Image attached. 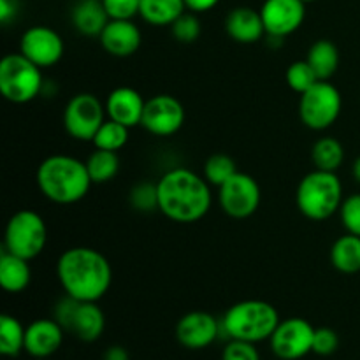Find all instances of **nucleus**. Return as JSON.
Returning a JSON list of instances; mask_svg holds the SVG:
<instances>
[{
    "instance_id": "obj_1",
    "label": "nucleus",
    "mask_w": 360,
    "mask_h": 360,
    "mask_svg": "<svg viewBox=\"0 0 360 360\" xmlns=\"http://www.w3.org/2000/svg\"><path fill=\"white\" fill-rule=\"evenodd\" d=\"M158 211L176 224H195L211 210L213 195L206 178L188 167H174L157 181Z\"/></svg>"
},
{
    "instance_id": "obj_2",
    "label": "nucleus",
    "mask_w": 360,
    "mask_h": 360,
    "mask_svg": "<svg viewBox=\"0 0 360 360\" xmlns=\"http://www.w3.org/2000/svg\"><path fill=\"white\" fill-rule=\"evenodd\" d=\"M56 278L69 297L76 301L98 302L111 288L112 267L98 250L90 246H74L58 257Z\"/></svg>"
},
{
    "instance_id": "obj_3",
    "label": "nucleus",
    "mask_w": 360,
    "mask_h": 360,
    "mask_svg": "<svg viewBox=\"0 0 360 360\" xmlns=\"http://www.w3.org/2000/svg\"><path fill=\"white\" fill-rule=\"evenodd\" d=\"M35 183L46 199L62 206L79 202L94 185L86 162L65 153L46 157L35 172Z\"/></svg>"
},
{
    "instance_id": "obj_4",
    "label": "nucleus",
    "mask_w": 360,
    "mask_h": 360,
    "mask_svg": "<svg viewBox=\"0 0 360 360\" xmlns=\"http://www.w3.org/2000/svg\"><path fill=\"white\" fill-rule=\"evenodd\" d=\"M220 322L221 334L229 340L250 341L257 345L273 336L280 323V315L271 302L246 299L232 304Z\"/></svg>"
},
{
    "instance_id": "obj_5",
    "label": "nucleus",
    "mask_w": 360,
    "mask_h": 360,
    "mask_svg": "<svg viewBox=\"0 0 360 360\" xmlns=\"http://www.w3.org/2000/svg\"><path fill=\"white\" fill-rule=\"evenodd\" d=\"M343 183L336 172L315 171L302 176L295 190V204L308 220L323 221L340 213L343 204Z\"/></svg>"
},
{
    "instance_id": "obj_6",
    "label": "nucleus",
    "mask_w": 360,
    "mask_h": 360,
    "mask_svg": "<svg viewBox=\"0 0 360 360\" xmlns=\"http://www.w3.org/2000/svg\"><path fill=\"white\" fill-rule=\"evenodd\" d=\"M44 90L42 69L27 56L9 53L0 60V94L13 104H27Z\"/></svg>"
},
{
    "instance_id": "obj_7",
    "label": "nucleus",
    "mask_w": 360,
    "mask_h": 360,
    "mask_svg": "<svg viewBox=\"0 0 360 360\" xmlns=\"http://www.w3.org/2000/svg\"><path fill=\"white\" fill-rule=\"evenodd\" d=\"M48 243V227L37 211L20 210L7 220L4 232V250L21 259L34 260Z\"/></svg>"
},
{
    "instance_id": "obj_8",
    "label": "nucleus",
    "mask_w": 360,
    "mask_h": 360,
    "mask_svg": "<svg viewBox=\"0 0 360 360\" xmlns=\"http://www.w3.org/2000/svg\"><path fill=\"white\" fill-rule=\"evenodd\" d=\"M343 111L341 91L330 81H319L308 91L301 94L299 118L308 129L327 130L340 120Z\"/></svg>"
},
{
    "instance_id": "obj_9",
    "label": "nucleus",
    "mask_w": 360,
    "mask_h": 360,
    "mask_svg": "<svg viewBox=\"0 0 360 360\" xmlns=\"http://www.w3.org/2000/svg\"><path fill=\"white\" fill-rule=\"evenodd\" d=\"M53 319L83 343H94L104 334L105 316L97 302L76 301L65 297L56 304Z\"/></svg>"
},
{
    "instance_id": "obj_10",
    "label": "nucleus",
    "mask_w": 360,
    "mask_h": 360,
    "mask_svg": "<svg viewBox=\"0 0 360 360\" xmlns=\"http://www.w3.org/2000/svg\"><path fill=\"white\" fill-rule=\"evenodd\" d=\"M108 120L105 104L94 94H76L63 108V129L76 141H94L102 123Z\"/></svg>"
},
{
    "instance_id": "obj_11",
    "label": "nucleus",
    "mask_w": 360,
    "mask_h": 360,
    "mask_svg": "<svg viewBox=\"0 0 360 360\" xmlns=\"http://www.w3.org/2000/svg\"><path fill=\"white\" fill-rule=\"evenodd\" d=\"M262 200V190L257 179L238 171L218 188V204L227 217L245 220L257 213Z\"/></svg>"
},
{
    "instance_id": "obj_12",
    "label": "nucleus",
    "mask_w": 360,
    "mask_h": 360,
    "mask_svg": "<svg viewBox=\"0 0 360 360\" xmlns=\"http://www.w3.org/2000/svg\"><path fill=\"white\" fill-rule=\"evenodd\" d=\"M315 327L301 316L280 320L269 338L271 350L278 360H301L313 352Z\"/></svg>"
},
{
    "instance_id": "obj_13",
    "label": "nucleus",
    "mask_w": 360,
    "mask_h": 360,
    "mask_svg": "<svg viewBox=\"0 0 360 360\" xmlns=\"http://www.w3.org/2000/svg\"><path fill=\"white\" fill-rule=\"evenodd\" d=\"M141 125L155 137H171L185 125V105L169 94H158L148 98Z\"/></svg>"
},
{
    "instance_id": "obj_14",
    "label": "nucleus",
    "mask_w": 360,
    "mask_h": 360,
    "mask_svg": "<svg viewBox=\"0 0 360 360\" xmlns=\"http://www.w3.org/2000/svg\"><path fill=\"white\" fill-rule=\"evenodd\" d=\"M20 53L41 69H49L63 58L65 42L55 28L34 25L21 34Z\"/></svg>"
},
{
    "instance_id": "obj_15",
    "label": "nucleus",
    "mask_w": 360,
    "mask_h": 360,
    "mask_svg": "<svg viewBox=\"0 0 360 360\" xmlns=\"http://www.w3.org/2000/svg\"><path fill=\"white\" fill-rule=\"evenodd\" d=\"M266 35L283 41L295 34L306 20V2L302 0H264L260 7Z\"/></svg>"
},
{
    "instance_id": "obj_16",
    "label": "nucleus",
    "mask_w": 360,
    "mask_h": 360,
    "mask_svg": "<svg viewBox=\"0 0 360 360\" xmlns=\"http://www.w3.org/2000/svg\"><path fill=\"white\" fill-rule=\"evenodd\" d=\"M221 334V322L207 311H190L176 323V340L186 350H204Z\"/></svg>"
},
{
    "instance_id": "obj_17",
    "label": "nucleus",
    "mask_w": 360,
    "mask_h": 360,
    "mask_svg": "<svg viewBox=\"0 0 360 360\" xmlns=\"http://www.w3.org/2000/svg\"><path fill=\"white\" fill-rule=\"evenodd\" d=\"M65 329L55 319H37L25 330V352L34 359H48L62 348Z\"/></svg>"
},
{
    "instance_id": "obj_18",
    "label": "nucleus",
    "mask_w": 360,
    "mask_h": 360,
    "mask_svg": "<svg viewBox=\"0 0 360 360\" xmlns=\"http://www.w3.org/2000/svg\"><path fill=\"white\" fill-rule=\"evenodd\" d=\"M98 41L105 53L116 58H127L141 48L143 34L132 20H109L102 34L98 35Z\"/></svg>"
},
{
    "instance_id": "obj_19",
    "label": "nucleus",
    "mask_w": 360,
    "mask_h": 360,
    "mask_svg": "<svg viewBox=\"0 0 360 360\" xmlns=\"http://www.w3.org/2000/svg\"><path fill=\"white\" fill-rule=\"evenodd\" d=\"M105 112L109 120L122 123V125L134 129L141 125L146 108V101L143 95L132 86H118L109 91L105 98Z\"/></svg>"
},
{
    "instance_id": "obj_20",
    "label": "nucleus",
    "mask_w": 360,
    "mask_h": 360,
    "mask_svg": "<svg viewBox=\"0 0 360 360\" xmlns=\"http://www.w3.org/2000/svg\"><path fill=\"white\" fill-rule=\"evenodd\" d=\"M225 32L239 44H255L266 35L260 9L248 6L234 7L225 18Z\"/></svg>"
},
{
    "instance_id": "obj_21",
    "label": "nucleus",
    "mask_w": 360,
    "mask_h": 360,
    "mask_svg": "<svg viewBox=\"0 0 360 360\" xmlns=\"http://www.w3.org/2000/svg\"><path fill=\"white\" fill-rule=\"evenodd\" d=\"M109 20L111 18H109L102 0H79L70 13V21H72L74 28L84 37H98Z\"/></svg>"
},
{
    "instance_id": "obj_22",
    "label": "nucleus",
    "mask_w": 360,
    "mask_h": 360,
    "mask_svg": "<svg viewBox=\"0 0 360 360\" xmlns=\"http://www.w3.org/2000/svg\"><path fill=\"white\" fill-rule=\"evenodd\" d=\"M32 281L30 260L13 255L7 250L0 253V287L7 294H20L27 290Z\"/></svg>"
},
{
    "instance_id": "obj_23",
    "label": "nucleus",
    "mask_w": 360,
    "mask_h": 360,
    "mask_svg": "<svg viewBox=\"0 0 360 360\" xmlns=\"http://www.w3.org/2000/svg\"><path fill=\"white\" fill-rule=\"evenodd\" d=\"M306 60L313 67L320 81H329L340 69V49L329 39H319L309 46Z\"/></svg>"
},
{
    "instance_id": "obj_24",
    "label": "nucleus",
    "mask_w": 360,
    "mask_h": 360,
    "mask_svg": "<svg viewBox=\"0 0 360 360\" xmlns=\"http://www.w3.org/2000/svg\"><path fill=\"white\" fill-rule=\"evenodd\" d=\"M185 11V0H141L139 16L151 27H171Z\"/></svg>"
},
{
    "instance_id": "obj_25",
    "label": "nucleus",
    "mask_w": 360,
    "mask_h": 360,
    "mask_svg": "<svg viewBox=\"0 0 360 360\" xmlns=\"http://www.w3.org/2000/svg\"><path fill=\"white\" fill-rule=\"evenodd\" d=\"M330 264L343 274L360 273V236L345 234L330 246Z\"/></svg>"
},
{
    "instance_id": "obj_26",
    "label": "nucleus",
    "mask_w": 360,
    "mask_h": 360,
    "mask_svg": "<svg viewBox=\"0 0 360 360\" xmlns=\"http://www.w3.org/2000/svg\"><path fill=\"white\" fill-rule=\"evenodd\" d=\"M311 160L315 169L336 172L345 162V148L336 137H320L311 148Z\"/></svg>"
},
{
    "instance_id": "obj_27",
    "label": "nucleus",
    "mask_w": 360,
    "mask_h": 360,
    "mask_svg": "<svg viewBox=\"0 0 360 360\" xmlns=\"http://www.w3.org/2000/svg\"><path fill=\"white\" fill-rule=\"evenodd\" d=\"M25 330L20 320L4 313L0 316V354L4 357H18L25 352Z\"/></svg>"
},
{
    "instance_id": "obj_28",
    "label": "nucleus",
    "mask_w": 360,
    "mask_h": 360,
    "mask_svg": "<svg viewBox=\"0 0 360 360\" xmlns=\"http://www.w3.org/2000/svg\"><path fill=\"white\" fill-rule=\"evenodd\" d=\"M86 169L94 183L104 185V183L112 181L116 178V174L120 172L118 153L116 151L98 150V148H95L94 153L88 157Z\"/></svg>"
},
{
    "instance_id": "obj_29",
    "label": "nucleus",
    "mask_w": 360,
    "mask_h": 360,
    "mask_svg": "<svg viewBox=\"0 0 360 360\" xmlns=\"http://www.w3.org/2000/svg\"><path fill=\"white\" fill-rule=\"evenodd\" d=\"M129 127L108 118L102 123L101 129L97 130V134H95L91 143H94V146L98 148V150L116 151V153H118V151L129 143Z\"/></svg>"
},
{
    "instance_id": "obj_30",
    "label": "nucleus",
    "mask_w": 360,
    "mask_h": 360,
    "mask_svg": "<svg viewBox=\"0 0 360 360\" xmlns=\"http://www.w3.org/2000/svg\"><path fill=\"white\" fill-rule=\"evenodd\" d=\"M236 172H238V165H236L234 158L225 153H214L204 162L202 176L211 186H217V188L229 181Z\"/></svg>"
},
{
    "instance_id": "obj_31",
    "label": "nucleus",
    "mask_w": 360,
    "mask_h": 360,
    "mask_svg": "<svg viewBox=\"0 0 360 360\" xmlns=\"http://www.w3.org/2000/svg\"><path fill=\"white\" fill-rule=\"evenodd\" d=\"M285 77H287V84L290 86V90H294L295 94L299 95L308 91L313 84L320 81L319 76H316V72L313 70V67L309 65L306 58L297 60V62H292L290 65H288Z\"/></svg>"
},
{
    "instance_id": "obj_32",
    "label": "nucleus",
    "mask_w": 360,
    "mask_h": 360,
    "mask_svg": "<svg viewBox=\"0 0 360 360\" xmlns=\"http://www.w3.org/2000/svg\"><path fill=\"white\" fill-rule=\"evenodd\" d=\"M172 37L181 44H192L200 37L202 25H200L199 16L192 11H185L174 23L171 25Z\"/></svg>"
},
{
    "instance_id": "obj_33",
    "label": "nucleus",
    "mask_w": 360,
    "mask_h": 360,
    "mask_svg": "<svg viewBox=\"0 0 360 360\" xmlns=\"http://www.w3.org/2000/svg\"><path fill=\"white\" fill-rule=\"evenodd\" d=\"M129 202L134 210L141 211V213H151V211L158 210L157 183H137V185L130 190Z\"/></svg>"
},
{
    "instance_id": "obj_34",
    "label": "nucleus",
    "mask_w": 360,
    "mask_h": 360,
    "mask_svg": "<svg viewBox=\"0 0 360 360\" xmlns=\"http://www.w3.org/2000/svg\"><path fill=\"white\" fill-rule=\"evenodd\" d=\"M340 218L348 234L360 236V193L345 197L340 207Z\"/></svg>"
},
{
    "instance_id": "obj_35",
    "label": "nucleus",
    "mask_w": 360,
    "mask_h": 360,
    "mask_svg": "<svg viewBox=\"0 0 360 360\" xmlns=\"http://www.w3.org/2000/svg\"><path fill=\"white\" fill-rule=\"evenodd\" d=\"M340 348V336L330 327H319L313 336V354L320 357H330Z\"/></svg>"
},
{
    "instance_id": "obj_36",
    "label": "nucleus",
    "mask_w": 360,
    "mask_h": 360,
    "mask_svg": "<svg viewBox=\"0 0 360 360\" xmlns=\"http://www.w3.org/2000/svg\"><path fill=\"white\" fill-rule=\"evenodd\" d=\"M221 360H262L255 343L241 340H229L221 350Z\"/></svg>"
},
{
    "instance_id": "obj_37",
    "label": "nucleus",
    "mask_w": 360,
    "mask_h": 360,
    "mask_svg": "<svg viewBox=\"0 0 360 360\" xmlns=\"http://www.w3.org/2000/svg\"><path fill=\"white\" fill-rule=\"evenodd\" d=\"M111 20H132L139 14L141 0H102Z\"/></svg>"
},
{
    "instance_id": "obj_38",
    "label": "nucleus",
    "mask_w": 360,
    "mask_h": 360,
    "mask_svg": "<svg viewBox=\"0 0 360 360\" xmlns=\"http://www.w3.org/2000/svg\"><path fill=\"white\" fill-rule=\"evenodd\" d=\"M18 0H0V21L9 25L18 16Z\"/></svg>"
},
{
    "instance_id": "obj_39",
    "label": "nucleus",
    "mask_w": 360,
    "mask_h": 360,
    "mask_svg": "<svg viewBox=\"0 0 360 360\" xmlns=\"http://www.w3.org/2000/svg\"><path fill=\"white\" fill-rule=\"evenodd\" d=\"M220 4V0H185L186 9L192 11L195 14L207 13V11L214 9Z\"/></svg>"
},
{
    "instance_id": "obj_40",
    "label": "nucleus",
    "mask_w": 360,
    "mask_h": 360,
    "mask_svg": "<svg viewBox=\"0 0 360 360\" xmlns=\"http://www.w3.org/2000/svg\"><path fill=\"white\" fill-rule=\"evenodd\" d=\"M104 360H130L129 352L123 347H109L104 354Z\"/></svg>"
},
{
    "instance_id": "obj_41",
    "label": "nucleus",
    "mask_w": 360,
    "mask_h": 360,
    "mask_svg": "<svg viewBox=\"0 0 360 360\" xmlns=\"http://www.w3.org/2000/svg\"><path fill=\"white\" fill-rule=\"evenodd\" d=\"M352 174H354V179L360 185V155L354 160V165H352Z\"/></svg>"
},
{
    "instance_id": "obj_42",
    "label": "nucleus",
    "mask_w": 360,
    "mask_h": 360,
    "mask_svg": "<svg viewBox=\"0 0 360 360\" xmlns=\"http://www.w3.org/2000/svg\"><path fill=\"white\" fill-rule=\"evenodd\" d=\"M302 2H306V4H309V2H315V0H302Z\"/></svg>"
}]
</instances>
